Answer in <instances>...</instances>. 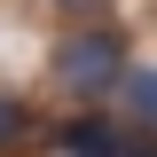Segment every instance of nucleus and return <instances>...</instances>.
Here are the masks:
<instances>
[{"label":"nucleus","mask_w":157,"mask_h":157,"mask_svg":"<svg viewBox=\"0 0 157 157\" xmlns=\"http://www.w3.org/2000/svg\"><path fill=\"white\" fill-rule=\"evenodd\" d=\"M126 32L118 24H78V32L55 39V86L78 102H94V94H118L126 86Z\"/></svg>","instance_id":"obj_1"},{"label":"nucleus","mask_w":157,"mask_h":157,"mask_svg":"<svg viewBox=\"0 0 157 157\" xmlns=\"http://www.w3.org/2000/svg\"><path fill=\"white\" fill-rule=\"evenodd\" d=\"M118 102H126V118H134V126H149V134H157V63H134V71H126V86H118Z\"/></svg>","instance_id":"obj_3"},{"label":"nucleus","mask_w":157,"mask_h":157,"mask_svg":"<svg viewBox=\"0 0 157 157\" xmlns=\"http://www.w3.org/2000/svg\"><path fill=\"white\" fill-rule=\"evenodd\" d=\"M16 141H32V110L16 94H0V149H16Z\"/></svg>","instance_id":"obj_4"},{"label":"nucleus","mask_w":157,"mask_h":157,"mask_svg":"<svg viewBox=\"0 0 157 157\" xmlns=\"http://www.w3.org/2000/svg\"><path fill=\"white\" fill-rule=\"evenodd\" d=\"M126 141H134V126L94 118V110H78V118L55 126V149H63V157H126Z\"/></svg>","instance_id":"obj_2"}]
</instances>
